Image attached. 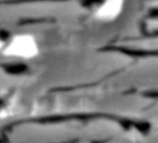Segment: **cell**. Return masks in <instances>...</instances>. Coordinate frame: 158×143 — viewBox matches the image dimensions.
Masks as SVG:
<instances>
[{
    "mask_svg": "<svg viewBox=\"0 0 158 143\" xmlns=\"http://www.w3.org/2000/svg\"><path fill=\"white\" fill-rule=\"evenodd\" d=\"M2 53L7 57L30 59L39 53V46L36 38L28 33L17 34L6 44Z\"/></svg>",
    "mask_w": 158,
    "mask_h": 143,
    "instance_id": "6da1fadb",
    "label": "cell"
},
{
    "mask_svg": "<svg viewBox=\"0 0 158 143\" xmlns=\"http://www.w3.org/2000/svg\"><path fill=\"white\" fill-rule=\"evenodd\" d=\"M123 0H106L97 11V15L102 20L114 19L122 10Z\"/></svg>",
    "mask_w": 158,
    "mask_h": 143,
    "instance_id": "7a4b0ae2",
    "label": "cell"
},
{
    "mask_svg": "<svg viewBox=\"0 0 158 143\" xmlns=\"http://www.w3.org/2000/svg\"><path fill=\"white\" fill-rule=\"evenodd\" d=\"M5 46H6V43H5L2 39H0V52H2V51H3Z\"/></svg>",
    "mask_w": 158,
    "mask_h": 143,
    "instance_id": "3957f363",
    "label": "cell"
}]
</instances>
